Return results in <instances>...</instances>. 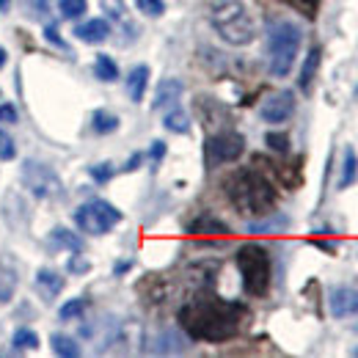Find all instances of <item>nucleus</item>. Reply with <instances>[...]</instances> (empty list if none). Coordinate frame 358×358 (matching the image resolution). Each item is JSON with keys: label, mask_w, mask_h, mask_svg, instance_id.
Here are the masks:
<instances>
[{"label": "nucleus", "mask_w": 358, "mask_h": 358, "mask_svg": "<svg viewBox=\"0 0 358 358\" xmlns=\"http://www.w3.org/2000/svg\"><path fill=\"white\" fill-rule=\"evenodd\" d=\"M91 177L96 179V182H108V179L113 177V166H110V163H102V166H94V169H91Z\"/></svg>", "instance_id": "30"}, {"label": "nucleus", "mask_w": 358, "mask_h": 358, "mask_svg": "<svg viewBox=\"0 0 358 358\" xmlns=\"http://www.w3.org/2000/svg\"><path fill=\"white\" fill-rule=\"evenodd\" d=\"M358 179V155L353 146H348L345 149V166H342V177H339V190H345V187H350L353 182Z\"/></svg>", "instance_id": "16"}, {"label": "nucleus", "mask_w": 358, "mask_h": 358, "mask_svg": "<svg viewBox=\"0 0 358 358\" xmlns=\"http://www.w3.org/2000/svg\"><path fill=\"white\" fill-rule=\"evenodd\" d=\"M58 8H61V14H64L66 20H78V17H83V14H86L89 3H86V0H61V3H58Z\"/></svg>", "instance_id": "25"}, {"label": "nucleus", "mask_w": 358, "mask_h": 358, "mask_svg": "<svg viewBox=\"0 0 358 358\" xmlns=\"http://www.w3.org/2000/svg\"><path fill=\"white\" fill-rule=\"evenodd\" d=\"M226 196L240 215L265 218L275 207V190L268 179L254 169H240L226 179Z\"/></svg>", "instance_id": "2"}, {"label": "nucleus", "mask_w": 358, "mask_h": 358, "mask_svg": "<svg viewBox=\"0 0 358 358\" xmlns=\"http://www.w3.org/2000/svg\"><path fill=\"white\" fill-rule=\"evenodd\" d=\"M64 284H66V281H64L55 270L42 268L36 273V287H39V292H42L45 301H55V298L64 292Z\"/></svg>", "instance_id": "13"}, {"label": "nucleus", "mask_w": 358, "mask_h": 358, "mask_svg": "<svg viewBox=\"0 0 358 358\" xmlns=\"http://www.w3.org/2000/svg\"><path fill=\"white\" fill-rule=\"evenodd\" d=\"M248 309L243 303L224 301L213 292H201L179 309V325L190 339L199 342H226L240 334Z\"/></svg>", "instance_id": "1"}, {"label": "nucleus", "mask_w": 358, "mask_h": 358, "mask_svg": "<svg viewBox=\"0 0 358 358\" xmlns=\"http://www.w3.org/2000/svg\"><path fill=\"white\" fill-rule=\"evenodd\" d=\"M83 309H86V301H83V298H75V301H69V303H64V306H61V320L80 317Z\"/></svg>", "instance_id": "27"}, {"label": "nucleus", "mask_w": 358, "mask_h": 358, "mask_svg": "<svg viewBox=\"0 0 358 358\" xmlns=\"http://www.w3.org/2000/svg\"><path fill=\"white\" fill-rule=\"evenodd\" d=\"M356 94H358V91H356Z\"/></svg>", "instance_id": "39"}, {"label": "nucleus", "mask_w": 358, "mask_h": 358, "mask_svg": "<svg viewBox=\"0 0 358 358\" xmlns=\"http://www.w3.org/2000/svg\"><path fill=\"white\" fill-rule=\"evenodd\" d=\"M278 229V226H287V218H278V221H268V224H251L248 226V231H268V229Z\"/></svg>", "instance_id": "33"}, {"label": "nucleus", "mask_w": 358, "mask_h": 358, "mask_svg": "<svg viewBox=\"0 0 358 358\" xmlns=\"http://www.w3.org/2000/svg\"><path fill=\"white\" fill-rule=\"evenodd\" d=\"M75 36L86 45H99L110 36V25H108V20H89V22L75 28Z\"/></svg>", "instance_id": "11"}, {"label": "nucleus", "mask_w": 358, "mask_h": 358, "mask_svg": "<svg viewBox=\"0 0 358 358\" xmlns=\"http://www.w3.org/2000/svg\"><path fill=\"white\" fill-rule=\"evenodd\" d=\"M52 243H55V245H64V248H72L75 254L83 248L80 237H78V234H72L69 229H61V226H58V229H52Z\"/></svg>", "instance_id": "22"}, {"label": "nucleus", "mask_w": 358, "mask_h": 358, "mask_svg": "<svg viewBox=\"0 0 358 358\" xmlns=\"http://www.w3.org/2000/svg\"><path fill=\"white\" fill-rule=\"evenodd\" d=\"M163 155H166V143H163V141H155V143H152V160L157 163Z\"/></svg>", "instance_id": "35"}, {"label": "nucleus", "mask_w": 358, "mask_h": 358, "mask_svg": "<svg viewBox=\"0 0 358 358\" xmlns=\"http://www.w3.org/2000/svg\"><path fill=\"white\" fill-rule=\"evenodd\" d=\"M138 163H141V155H135L133 160L127 163V169H124V171H135V166H138Z\"/></svg>", "instance_id": "36"}, {"label": "nucleus", "mask_w": 358, "mask_h": 358, "mask_svg": "<svg viewBox=\"0 0 358 358\" xmlns=\"http://www.w3.org/2000/svg\"><path fill=\"white\" fill-rule=\"evenodd\" d=\"M179 96H182V83H179L177 78H169V80H163V83L157 86V94H155L152 108H155V110H163V108H177Z\"/></svg>", "instance_id": "12"}, {"label": "nucleus", "mask_w": 358, "mask_h": 358, "mask_svg": "<svg viewBox=\"0 0 358 358\" xmlns=\"http://www.w3.org/2000/svg\"><path fill=\"white\" fill-rule=\"evenodd\" d=\"M245 141L243 135L234 130H224V133L207 138V166H221V163H231L243 155Z\"/></svg>", "instance_id": "8"}, {"label": "nucleus", "mask_w": 358, "mask_h": 358, "mask_svg": "<svg viewBox=\"0 0 358 358\" xmlns=\"http://www.w3.org/2000/svg\"><path fill=\"white\" fill-rule=\"evenodd\" d=\"M190 231H193V234H229L226 224H221V221L213 218V215H199V218L190 224Z\"/></svg>", "instance_id": "19"}, {"label": "nucleus", "mask_w": 358, "mask_h": 358, "mask_svg": "<svg viewBox=\"0 0 358 358\" xmlns=\"http://www.w3.org/2000/svg\"><path fill=\"white\" fill-rule=\"evenodd\" d=\"M17 284H20L17 270L11 268L8 262H3V259H0V303H8V301L14 298Z\"/></svg>", "instance_id": "15"}, {"label": "nucleus", "mask_w": 358, "mask_h": 358, "mask_svg": "<svg viewBox=\"0 0 358 358\" xmlns=\"http://www.w3.org/2000/svg\"><path fill=\"white\" fill-rule=\"evenodd\" d=\"M328 306H331V314L334 317H350V314L358 312V289H350V287H336L328 298Z\"/></svg>", "instance_id": "10"}, {"label": "nucleus", "mask_w": 358, "mask_h": 358, "mask_svg": "<svg viewBox=\"0 0 358 358\" xmlns=\"http://www.w3.org/2000/svg\"><path fill=\"white\" fill-rule=\"evenodd\" d=\"M8 3H11V0H0V8H8Z\"/></svg>", "instance_id": "38"}, {"label": "nucleus", "mask_w": 358, "mask_h": 358, "mask_svg": "<svg viewBox=\"0 0 358 358\" xmlns=\"http://www.w3.org/2000/svg\"><path fill=\"white\" fill-rule=\"evenodd\" d=\"M301 28L295 22H273L270 25V39H268V52H270V72L275 78H287L295 66L298 50H301Z\"/></svg>", "instance_id": "4"}, {"label": "nucleus", "mask_w": 358, "mask_h": 358, "mask_svg": "<svg viewBox=\"0 0 358 358\" xmlns=\"http://www.w3.org/2000/svg\"><path fill=\"white\" fill-rule=\"evenodd\" d=\"M17 157V146L11 141V135L0 130V160H14Z\"/></svg>", "instance_id": "28"}, {"label": "nucleus", "mask_w": 358, "mask_h": 358, "mask_svg": "<svg viewBox=\"0 0 358 358\" xmlns=\"http://www.w3.org/2000/svg\"><path fill=\"white\" fill-rule=\"evenodd\" d=\"M163 124H166L171 133H179V135L190 130V122H187V116H185L179 108H174L171 113H166V122H163Z\"/></svg>", "instance_id": "24"}, {"label": "nucleus", "mask_w": 358, "mask_h": 358, "mask_svg": "<svg viewBox=\"0 0 358 358\" xmlns=\"http://www.w3.org/2000/svg\"><path fill=\"white\" fill-rule=\"evenodd\" d=\"M213 28L218 36L234 47L251 45L254 42V17L240 0H215L210 11Z\"/></svg>", "instance_id": "3"}, {"label": "nucleus", "mask_w": 358, "mask_h": 358, "mask_svg": "<svg viewBox=\"0 0 358 358\" xmlns=\"http://www.w3.org/2000/svg\"><path fill=\"white\" fill-rule=\"evenodd\" d=\"M22 182L36 199H52L61 193V179L55 177V171L45 163H36V160L22 163Z\"/></svg>", "instance_id": "7"}, {"label": "nucleus", "mask_w": 358, "mask_h": 358, "mask_svg": "<svg viewBox=\"0 0 358 358\" xmlns=\"http://www.w3.org/2000/svg\"><path fill=\"white\" fill-rule=\"evenodd\" d=\"M320 55H322L320 47H312V50H309V58H306V64H303V69H301V89L303 91L312 89L314 72H317V66H320Z\"/></svg>", "instance_id": "20"}, {"label": "nucleus", "mask_w": 358, "mask_h": 358, "mask_svg": "<svg viewBox=\"0 0 358 358\" xmlns=\"http://www.w3.org/2000/svg\"><path fill=\"white\" fill-rule=\"evenodd\" d=\"M89 262L83 259V257H75V259H69V273H89Z\"/></svg>", "instance_id": "34"}, {"label": "nucleus", "mask_w": 358, "mask_h": 358, "mask_svg": "<svg viewBox=\"0 0 358 358\" xmlns=\"http://www.w3.org/2000/svg\"><path fill=\"white\" fill-rule=\"evenodd\" d=\"M268 146L273 152H281V155H287V149H289V138L284 133H268Z\"/></svg>", "instance_id": "29"}, {"label": "nucleus", "mask_w": 358, "mask_h": 358, "mask_svg": "<svg viewBox=\"0 0 358 358\" xmlns=\"http://www.w3.org/2000/svg\"><path fill=\"white\" fill-rule=\"evenodd\" d=\"M94 75H96L102 83H113V80L119 78V66H116V61H113L110 55H96V61H94Z\"/></svg>", "instance_id": "18"}, {"label": "nucleus", "mask_w": 358, "mask_h": 358, "mask_svg": "<svg viewBox=\"0 0 358 358\" xmlns=\"http://www.w3.org/2000/svg\"><path fill=\"white\" fill-rule=\"evenodd\" d=\"M3 66H6V50L0 47V69H3Z\"/></svg>", "instance_id": "37"}, {"label": "nucleus", "mask_w": 358, "mask_h": 358, "mask_svg": "<svg viewBox=\"0 0 358 358\" xmlns=\"http://www.w3.org/2000/svg\"><path fill=\"white\" fill-rule=\"evenodd\" d=\"M149 86V66H135L127 75V94L133 102H143V94Z\"/></svg>", "instance_id": "14"}, {"label": "nucleus", "mask_w": 358, "mask_h": 358, "mask_svg": "<svg viewBox=\"0 0 358 358\" xmlns=\"http://www.w3.org/2000/svg\"><path fill=\"white\" fill-rule=\"evenodd\" d=\"M45 36H47V42H52L55 47H61V50H66V42L58 36V28H52V25H47V31H45Z\"/></svg>", "instance_id": "32"}, {"label": "nucleus", "mask_w": 358, "mask_h": 358, "mask_svg": "<svg viewBox=\"0 0 358 358\" xmlns=\"http://www.w3.org/2000/svg\"><path fill=\"white\" fill-rule=\"evenodd\" d=\"M292 110H295V94L292 91H278V94H270L262 102L259 116L270 124H281L292 116Z\"/></svg>", "instance_id": "9"}, {"label": "nucleus", "mask_w": 358, "mask_h": 358, "mask_svg": "<svg viewBox=\"0 0 358 358\" xmlns=\"http://www.w3.org/2000/svg\"><path fill=\"white\" fill-rule=\"evenodd\" d=\"M135 6L146 17H163V11H166V3L163 0H135Z\"/></svg>", "instance_id": "26"}, {"label": "nucleus", "mask_w": 358, "mask_h": 358, "mask_svg": "<svg viewBox=\"0 0 358 358\" xmlns=\"http://www.w3.org/2000/svg\"><path fill=\"white\" fill-rule=\"evenodd\" d=\"M50 345H52V353H55V356H64V358L80 356L78 342H75L72 336H66V334H52V336H50Z\"/></svg>", "instance_id": "17"}, {"label": "nucleus", "mask_w": 358, "mask_h": 358, "mask_svg": "<svg viewBox=\"0 0 358 358\" xmlns=\"http://www.w3.org/2000/svg\"><path fill=\"white\" fill-rule=\"evenodd\" d=\"M0 122H3V124H14V122H17V108H14L11 102L0 105Z\"/></svg>", "instance_id": "31"}, {"label": "nucleus", "mask_w": 358, "mask_h": 358, "mask_svg": "<svg viewBox=\"0 0 358 358\" xmlns=\"http://www.w3.org/2000/svg\"><path fill=\"white\" fill-rule=\"evenodd\" d=\"M237 270L243 275V287L248 295L262 298L268 295L270 278H273V265L265 251V245L259 243H245L237 248Z\"/></svg>", "instance_id": "5"}, {"label": "nucleus", "mask_w": 358, "mask_h": 358, "mask_svg": "<svg viewBox=\"0 0 358 358\" xmlns=\"http://www.w3.org/2000/svg\"><path fill=\"white\" fill-rule=\"evenodd\" d=\"M119 221H122V213L102 199H91L86 204H80L75 213V224L83 234H108Z\"/></svg>", "instance_id": "6"}, {"label": "nucleus", "mask_w": 358, "mask_h": 358, "mask_svg": "<svg viewBox=\"0 0 358 358\" xmlns=\"http://www.w3.org/2000/svg\"><path fill=\"white\" fill-rule=\"evenodd\" d=\"M11 345H14L17 350H36V348H39V336H36L34 331H28V328H20V331L14 334V339H11Z\"/></svg>", "instance_id": "23"}, {"label": "nucleus", "mask_w": 358, "mask_h": 358, "mask_svg": "<svg viewBox=\"0 0 358 358\" xmlns=\"http://www.w3.org/2000/svg\"><path fill=\"white\" fill-rule=\"evenodd\" d=\"M116 127H119V116H113V113H108V110H96V113H94V133L108 135V133H113Z\"/></svg>", "instance_id": "21"}]
</instances>
